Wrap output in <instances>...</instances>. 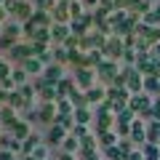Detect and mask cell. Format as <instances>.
Masks as SVG:
<instances>
[{
  "label": "cell",
  "instance_id": "obj_1",
  "mask_svg": "<svg viewBox=\"0 0 160 160\" xmlns=\"http://www.w3.org/2000/svg\"><path fill=\"white\" fill-rule=\"evenodd\" d=\"M123 78H126V88L136 96V93H142V88H144V78H142V72H139L136 67H126L123 69Z\"/></svg>",
  "mask_w": 160,
  "mask_h": 160
},
{
  "label": "cell",
  "instance_id": "obj_2",
  "mask_svg": "<svg viewBox=\"0 0 160 160\" xmlns=\"http://www.w3.org/2000/svg\"><path fill=\"white\" fill-rule=\"evenodd\" d=\"M96 75L104 80V83H109V86H115V80L120 78V72H118V64H115L112 59H104V62L96 67Z\"/></svg>",
  "mask_w": 160,
  "mask_h": 160
},
{
  "label": "cell",
  "instance_id": "obj_3",
  "mask_svg": "<svg viewBox=\"0 0 160 160\" xmlns=\"http://www.w3.org/2000/svg\"><path fill=\"white\" fill-rule=\"evenodd\" d=\"M8 56H11V62L24 64L27 59H32V56H35V48H32V43H16V46L8 51Z\"/></svg>",
  "mask_w": 160,
  "mask_h": 160
},
{
  "label": "cell",
  "instance_id": "obj_4",
  "mask_svg": "<svg viewBox=\"0 0 160 160\" xmlns=\"http://www.w3.org/2000/svg\"><path fill=\"white\" fill-rule=\"evenodd\" d=\"M35 3L32 0H19L16 6H13V11H11V16L13 19H19V22H29L32 19V13H35Z\"/></svg>",
  "mask_w": 160,
  "mask_h": 160
},
{
  "label": "cell",
  "instance_id": "obj_5",
  "mask_svg": "<svg viewBox=\"0 0 160 160\" xmlns=\"http://www.w3.org/2000/svg\"><path fill=\"white\" fill-rule=\"evenodd\" d=\"M91 24H93V13H86V16H80V19H72L69 32L78 35V38H86V32L91 29Z\"/></svg>",
  "mask_w": 160,
  "mask_h": 160
},
{
  "label": "cell",
  "instance_id": "obj_6",
  "mask_svg": "<svg viewBox=\"0 0 160 160\" xmlns=\"http://www.w3.org/2000/svg\"><path fill=\"white\" fill-rule=\"evenodd\" d=\"M123 51H126V43H123V38H109L107 40V46H104V53H107V59H118V56H123Z\"/></svg>",
  "mask_w": 160,
  "mask_h": 160
},
{
  "label": "cell",
  "instance_id": "obj_7",
  "mask_svg": "<svg viewBox=\"0 0 160 160\" xmlns=\"http://www.w3.org/2000/svg\"><path fill=\"white\" fill-rule=\"evenodd\" d=\"M75 83H78V86L83 88V91H88V88H93V83H96V75H93L88 67L75 69Z\"/></svg>",
  "mask_w": 160,
  "mask_h": 160
},
{
  "label": "cell",
  "instance_id": "obj_8",
  "mask_svg": "<svg viewBox=\"0 0 160 160\" xmlns=\"http://www.w3.org/2000/svg\"><path fill=\"white\" fill-rule=\"evenodd\" d=\"M128 109H131L133 115H142V112H147V109H152V102H149V96H144V93H136V96H131V102H128Z\"/></svg>",
  "mask_w": 160,
  "mask_h": 160
},
{
  "label": "cell",
  "instance_id": "obj_9",
  "mask_svg": "<svg viewBox=\"0 0 160 160\" xmlns=\"http://www.w3.org/2000/svg\"><path fill=\"white\" fill-rule=\"evenodd\" d=\"M75 86H78V83H75V78H62V80L56 83V93H59V99H69L75 91H78ZM59 99H56V102H59Z\"/></svg>",
  "mask_w": 160,
  "mask_h": 160
},
{
  "label": "cell",
  "instance_id": "obj_10",
  "mask_svg": "<svg viewBox=\"0 0 160 160\" xmlns=\"http://www.w3.org/2000/svg\"><path fill=\"white\" fill-rule=\"evenodd\" d=\"M8 133H11L13 139H19V142H24V139L32 136V131H29V123H27V120H16V123L8 128Z\"/></svg>",
  "mask_w": 160,
  "mask_h": 160
},
{
  "label": "cell",
  "instance_id": "obj_11",
  "mask_svg": "<svg viewBox=\"0 0 160 160\" xmlns=\"http://www.w3.org/2000/svg\"><path fill=\"white\" fill-rule=\"evenodd\" d=\"M51 38H53V46H64L69 40V27L67 24H53L51 27Z\"/></svg>",
  "mask_w": 160,
  "mask_h": 160
},
{
  "label": "cell",
  "instance_id": "obj_12",
  "mask_svg": "<svg viewBox=\"0 0 160 160\" xmlns=\"http://www.w3.org/2000/svg\"><path fill=\"white\" fill-rule=\"evenodd\" d=\"M56 118H59V109L53 107V102H48V104H40V120H43V123L53 126V123H56Z\"/></svg>",
  "mask_w": 160,
  "mask_h": 160
},
{
  "label": "cell",
  "instance_id": "obj_13",
  "mask_svg": "<svg viewBox=\"0 0 160 160\" xmlns=\"http://www.w3.org/2000/svg\"><path fill=\"white\" fill-rule=\"evenodd\" d=\"M62 78H64L62 64H46V69H43V80H48V83H53V86H56Z\"/></svg>",
  "mask_w": 160,
  "mask_h": 160
},
{
  "label": "cell",
  "instance_id": "obj_14",
  "mask_svg": "<svg viewBox=\"0 0 160 160\" xmlns=\"http://www.w3.org/2000/svg\"><path fill=\"white\" fill-rule=\"evenodd\" d=\"M67 136H69V133H67V128H62V126H56V123H53V126H51V131H48V144H53V147H56V144H62Z\"/></svg>",
  "mask_w": 160,
  "mask_h": 160
},
{
  "label": "cell",
  "instance_id": "obj_15",
  "mask_svg": "<svg viewBox=\"0 0 160 160\" xmlns=\"http://www.w3.org/2000/svg\"><path fill=\"white\" fill-rule=\"evenodd\" d=\"M32 22H35V27L46 29V27H51L53 16H51V11H38V8H35V13H32Z\"/></svg>",
  "mask_w": 160,
  "mask_h": 160
},
{
  "label": "cell",
  "instance_id": "obj_16",
  "mask_svg": "<svg viewBox=\"0 0 160 160\" xmlns=\"http://www.w3.org/2000/svg\"><path fill=\"white\" fill-rule=\"evenodd\" d=\"M13 123H16V109L13 107H0V126H6V128H11Z\"/></svg>",
  "mask_w": 160,
  "mask_h": 160
},
{
  "label": "cell",
  "instance_id": "obj_17",
  "mask_svg": "<svg viewBox=\"0 0 160 160\" xmlns=\"http://www.w3.org/2000/svg\"><path fill=\"white\" fill-rule=\"evenodd\" d=\"M147 139V126L142 120H133L131 123V142H144Z\"/></svg>",
  "mask_w": 160,
  "mask_h": 160
},
{
  "label": "cell",
  "instance_id": "obj_18",
  "mask_svg": "<svg viewBox=\"0 0 160 160\" xmlns=\"http://www.w3.org/2000/svg\"><path fill=\"white\" fill-rule=\"evenodd\" d=\"M6 104H8V107H13V109H22V107L27 109V107H29V102H27L19 91H8V102H6Z\"/></svg>",
  "mask_w": 160,
  "mask_h": 160
},
{
  "label": "cell",
  "instance_id": "obj_19",
  "mask_svg": "<svg viewBox=\"0 0 160 160\" xmlns=\"http://www.w3.org/2000/svg\"><path fill=\"white\" fill-rule=\"evenodd\" d=\"M51 16H53V24H67V22H72L69 19V6H56L51 11Z\"/></svg>",
  "mask_w": 160,
  "mask_h": 160
},
{
  "label": "cell",
  "instance_id": "obj_20",
  "mask_svg": "<svg viewBox=\"0 0 160 160\" xmlns=\"http://www.w3.org/2000/svg\"><path fill=\"white\" fill-rule=\"evenodd\" d=\"M22 67L27 69V75H40V72H43V69H46V64L40 62L38 56H32V59H27V62H24Z\"/></svg>",
  "mask_w": 160,
  "mask_h": 160
},
{
  "label": "cell",
  "instance_id": "obj_21",
  "mask_svg": "<svg viewBox=\"0 0 160 160\" xmlns=\"http://www.w3.org/2000/svg\"><path fill=\"white\" fill-rule=\"evenodd\" d=\"M78 149H80V139L69 133V136H67V139L62 142V152H69V155H75Z\"/></svg>",
  "mask_w": 160,
  "mask_h": 160
},
{
  "label": "cell",
  "instance_id": "obj_22",
  "mask_svg": "<svg viewBox=\"0 0 160 160\" xmlns=\"http://www.w3.org/2000/svg\"><path fill=\"white\" fill-rule=\"evenodd\" d=\"M147 139L152 144L160 142V120H149V126H147Z\"/></svg>",
  "mask_w": 160,
  "mask_h": 160
},
{
  "label": "cell",
  "instance_id": "obj_23",
  "mask_svg": "<svg viewBox=\"0 0 160 160\" xmlns=\"http://www.w3.org/2000/svg\"><path fill=\"white\" fill-rule=\"evenodd\" d=\"M142 155H144V160H160V149H158V144H144L142 147Z\"/></svg>",
  "mask_w": 160,
  "mask_h": 160
},
{
  "label": "cell",
  "instance_id": "obj_24",
  "mask_svg": "<svg viewBox=\"0 0 160 160\" xmlns=\"http://www.w3.org/2000/svg\"><path fill=\"white\" fill-rule=\"evenodd\" d=\"M86 96H88V104H93V102H104V96H107V91H104V88H88L86 91Z\"/></svg>",
  "mask_w": 160,
  "mask_h": 160
},
{
  "label": "cell",
  "instance_id": "obj_25",
  "mask_svg": "<svg viewBox=\"0 0 160 160\" xmlns=\"http://www.w3.org/2000/svg\"><path fill=\"white\" fill-rule=\"evenodd\" d=\"M38 144H40V136H38V133H32L29 139H24V149H22V155H32L35 149H38Z\"/></svg>",
  "mask_w": 160,
  "mask_h": 160
},
{
  "label": "cell",
  "instance_id": "obj_26",
  "mask_svg": "<svg viewBox=\"0 0 160 160\" xmlns=\"http://www.w3.org/2000/svg\"><path fill=\"white\" fill-rule=\"evenodd\" d=\"M69 102H72V107H75V109L88 107V96H86V93H80V91H75L72 96H69Z\"/></svg>",
  "mask_w": 160,
  "mask_h": 160
},
{
  "label": "cell",
  "instance_id": "obj_27",
  "mask_svg": "<svg viewBox=\"0 0 160 160\" xmlns=\"http://www.w3.org/2000/svg\"><path fill=\"white\" fill-rule=\"evenodd\" d=\"M99 139H102L104 149H107V147H118V133H115V131H104V133H99Z\"/></svg>",
  "mask_w": 160,
  "mask_h": 160
},
{
  "label": "cell",
  "instance_id": "obj_28",
  "mask_svg": "<svg viewBox=\"0 0 160 160\" xmlns=\"http://www.w3.org/2000/svg\"><path fill=\"white\" fill-rule=\"evenodd\" d=\"M53 59H56V64H67L69 62V51L64 46H53Z\"/></svg>",
  "mask_w": 160,
  "mask_h": 160
},
{
  "label": "cell",
  "instance_id": "obj_29",
  "mask_svg": "<svg viewBox=\"0 0 160 160\" xmlns=\"http://www.w3.org/2000/svg\"><path fill=\"white\" fill-rule=\"evenodd\" d=\"M11 78H13V83H16V88L24 86V83H27V69H24V67H13Z\"/></svg>",
  "mask_w": 160,
  "mask_h": 160
},
{
  "label": "cell",
  "instance_id": "obj_30",
  "mask_svg": "<svg viewBox=\"0 0 160 160\" xmlns=\"http://www.w3.org/2000/svg\"><path fill=\"white\" fill-rule=\"evenodd\" d=\"M88 120H91V109H88V107L75 109V123H80V126H88Z\"/></svg>",
  "mask_w": 160,
  "mask_h": 160
},
{
  "label": "cell",
  "instance_id": "obj_31",
  "mask_svg": "<svg viewBox=\"0 0 160 160\" xmlns=\"http://www.w3.org/2000/svg\"><path fill=\"white\" fill-rule=\"evenodd\" d=\"M56 126L72 131V128H75V115H59V118H56Z\"/></svg>",
  "mask_w": 160,
  "mask_h": 160
},
{
  "label": "cell",
  "instance_id": "obj_32",
  "mask_svg": "<svg viewBox=\"0 0 160 160\" xmlns=\"http://www.w3.org/2000/svg\"><path fill=\"white\" fill-rule=\"evenodd\" d=\"M118 149H120V155H123L126 160H128V155H131V152H136V149H133V142H131V139H123V142H118Z\"/></svg>",
  "mask_w": 160,
  "mask_h": 160
},
{
  "label": "cell",
  "instance_id": "obj_33",
  "mask_svg": "<svg viewBox=\"0 0 160 160\" xmlns=\"http://www.w3.org/2000/svg\"><path fill=\"white\" fill-rule=\"evenodd\" d=\"M35 3V8H38V11H53V8L59 6L56 0H32Z\"/></svg>",
  "mask_w": 160,
  "mask_h": 160
},
{
  "label": "cell",
  "instance_id": "obj_34",
  "mask_svg": "<svg viewBox=\"0 0 160 160\" xmlns=\"http://www.w3.org/2000/svg\"><path fill=\"white\" fill-rule=\"evenodd\" d=\"M144 88L149 93H160V78H144Z\"/></svg>",
  "mask_w": 160,
  "mask_h": 160
},
{
  "label": "cell",
  "instance_id": "obj_35",
  "mask_svg": "<svg viewBox=\"0 0 160 160\" xmlns=\"http://www.w3.org/2000/svg\"><path fill=\"white\" fill-rule=\"evenodd\" d=\"M16 91H19V93H22V96H24V99L29 102V99H32L35 93H38V88H35V86H29V83H24V86H19Z\"/></svg>",
  "mask_w": 160,
  "mask_h": 160
},
{
  "label": "cell",
  "instance_id": "obj_36",
  "mask_svg": "<svg viewBox=\"0 0 160 160\" xmlns=\"http://www.w3.org/2000/svg\"><path fill=\"white\" fill-rule=\"evenodd\" d=\"M56 109H59V115H69V112H72V102H69V99H59V102H56Z\"/></svg>",
  "mask_w": 160,
  "mask_h": 160
},
{
  "label": "cell",
  "instance_id": "obj_37",
  "mask_svg": "<svg viewBox=\"0 0 160 160\" xmlns=\"http://www.w3.org/2000/svg\"><path fill=\"white\" fill-rule=\"evenodd\" d=\"M19 32H22V27L19 24H3V35H8V38H19Z\"/></svg>",
  "mask_w": 160,
  "mask_h": 160
},
{
  "label": "cell",
  "instance_id": "obj_38",
  "mask_svg": "<svg viewBox=\"0 0 160 160\" xmlns=\"http://www.w3.org/2000/svg\"><path fill=\"white\" fill-rule=\"evenodd\" d=\"M16 46V38H8V35H0V51H11Z\"/></svg>",
  "mask_w": 160,
  "mask_h": 160
},
{
  "label": "cell",
  "instance_id": "obj_39",
  "mask_svg": "<svg viewBox=\"0 0 160 160\" xmlns=\"http://www.w3.org/2000/svg\"><path fill=\"white\" fill-rule=\"evenodd\" d=\"M11 72H13V64H8V62L0 59V83H3L6 78H11Z\"/></svg>",
  "mask_w": 160,
  "mask_h": 160
},
{
  "label": "cell",
  "instance_id": "obj_40",
  "mask_svg": "<svg viewBox=\"0 0 160 160\" xmlns=\"http://www.w3.org/2000/svg\"><path fill=\"white\" fill-rule=\"evenodd\" d=\"M72 136H78V139H86V136H88V126H80V123H75V128H72Z\"/></svg>",
  "mask_w": 160,
  "mask_h": 160
},
{
  "label": "cell",
  "instance_id": "obj_41",
  "mask_svg": "<svg viewBox=\"0 0 160 160\" xmlns=\"http://www.w3.org/2000/svg\"><path fill=\"white\" fill-rule=\"evenodd\" d=\"M11 144H13L11 133H0V149H11Z\"/></svg>",
  "mask_w": 160,
  "mask_h": 160
},
{
  "label": "cell",
  "instance_id": "obj_42",
  "mask_svg": "<svg viewBox=\"0 0 160 160\" xmlns=\"http://www.w3.org/2000/svg\"><path fill=\"white\" fill-rule=\"evenodd\" d=\"M93 147H96V139H93V136L80 139V149H93Z\"/></svg>",
  "mask_w": 160,
  "mask_h": 160
},
{
  "label": "cell",
  "instance_id": "obj_43",
  "mask_svg": "<svg viewBox=\"0 0 160 160\" xmlns=\"http://www.w3.org/2000/svg\"><path fill=\"white\" fill-rule=\"evenodd\" d=\"M80 13H83V6H80L78 0H75L72 6H69V16H72V19H80Z\"/></svg>",
  "mask_w": 160,
  "mask_h": 160
},
{
  "label": "cell",
  "instance_id": "obj_44",
  "mask_svg": "<svg viewBox=\"0 0 160 160\" xmlns=\"http://www.w3.org/2000/svg\"><path fill=\"white\" fill-rule=\"evenodd\" d=\"M38 29H40V27H35V22H32V19H29V22H24V32H27L29 38H35V32H38Z\"/></svg>",
  "mask_w": 160,
  "mask_h": 160
},
{
  "label": "cell",
  "instance_id": "obj_45",
  "mask_svg": "<svg viewBox=\"0 0 160 160\" xmlns=\"http://www.w3.org/2000/svg\"><path fill=\"white\" fill-rule=\"evenodd\" d=\"M131 3H133V0H115V8H120V11H128V8H131Z\"/></svg>",
  "mask_w": 160,
  "mask_h": 160
},
{
  "label": "cell",
  "instance_id": "obj_46",
  "mask_svg": "<svg viewBox=\"0 0 160 160\" xmlns=\"http://www.w3.org/2000/svg\"><path fill=\"white\" fill-rule=\"evenodd\" d=\"M32 158H38V160L48 158V149H46V147H38V149H35V152H32Z\"/></svg>",
  "mask_w": 160,
  "mask_h": 160
},
{
  "label": "cell",
  "instance_id": "obj_47",
  "mask_svg": "<svg viewBox=\"0 0 160 160\" xmlns=\"http://www.w3.org/2000/svg\"><path fill=\"white\" fill-rule=\"evenodd\" d=\"M152 118L160 120V99H155V102H152Z\"/></svg>",
  "mask_w": 160,
  "mask_h": 160
},
{
  "label": "cell",
  "instance_id": "obj_48",
  "mask_svg": "<svg viewBox=\"0 0 160 160\" xmlns=\"http://www.w3.org/2000/svg\"><path fill=\"white\" fill-rule=\"evenodd\" d=\"M6 102H8V91L0 88V107H6Z\"/></svg>",
  "mask_w": 160,
  "mask_h": 160
},
{
  "label": "cell",
  "instance_id": "obj_49",
  "mask_svg": "<svg viewBox=\"0 0 160 160\" xmlns=\"http://www.w3.org/2000/svg\"><path fill=\"white\" fill-rule=\"evenodd\" d=\"M128 160H144V155H142V149H139V152H131V155H128Z\"/></svg>",
  "mask_w": 160,
  "mask_h": 160
},
{
  "label": "cell",
  "instance_id": "obj_50",
  "mask_svg": "<svg viewBox=\"0 0 160 160\" xmlns=\"http://www.w3.org/2000/svg\"><path fill=\"white\" fill-rule=\"evenodd\" d=\"M6 19H8V11H6V6L0 3V22H6Z\"/></svg>",
  "mask_w": 160,
  "mask_h": 160
},
{
  "label": "cell",
  "instance_id": "obj_51",
  "mask_svg": "<svg viewBox=\"0 0 160 160\" xmlns=\"http://www.w3.org/2000/svg\"><path fill=\"white\" fill-rule=\"evenodd\" d=\"M152 56H155V59L160 56V43H155V46H152Z\"/></svg>",
  "mask_w": 160,
  "mask_h": 160
},
{
  "label": "cell",
  "instance_id": "obj_52",
  "mask_svg": "<svg viewBox=\"0 0 160 160\" xmlns=\"http://www.w3.org/2000/svg\"><path fill=\"white\" fill-rule=\"evenodd\" d=\"M83 3H86V6H96V8H99V3H102V0H83Z\"/></svg>",
  "mask_w": 160,
  "mask_h": 160
},
{
  "label": "cell",
  "instance_id": "obj_53",
  "mask_svg": "<svg viewBox=\"0 0 160 160\" xmlns=\"http://www.w3.org/2000/svg\"><path fill=\"white\" fill-rule=\"evenodd\" d=\"M59 160H75V158H72L69 152H64V155H59Z\"/></svg>",
  "mask_w": 160,
  "mask_h": 160
},
{
  "label": "cell",
  "instance_id": "obj_54",
  "mask_svg": "<svg viewBox=\"0 0 160 160\" xmlns=\"http://www.w3.org/2000/svg\"><path fill=\"white\" fill-rule=\"evenodd\" d=\"M56 3H59V6H72L75 0H56Z\"/></svg>",
  "mask_w": 160,
  "mask_h": 160
},
{
  "label": "cell",
  "instance_id": "obj_55",
  "mask_svg": "<svg viewBox=\"0 0 160 160\" xmlns=\"http://www.w3.org/2000/svg\"><path fill=\"white\" fill-rule=\"evenodd\" d=\"M0 35H3V24H0Z\"/></svg>",
  "mask_w": 160,
  "mask_h": 160
},
{
  "label": "cell",
  "instance_id": "obj_56",
  "mask_svg": "<svg viewBox=\"0 0 160 160\" xmlns=\"http://www.w3.org/2000/svg\"><path fill=\"white\" fill-rule=\"evenodd\" d=\"M147 3H152V0H147Z\"/></svg>",
  "mask_w": 160,
  "mask_h": 160
},
{
  "label": "cell",
  "instance_id": "obj_57",
  "mask_svg": "<svg viewBox=\"0 0 160 160\" xmlns=\"http://www.w3.org/2000/svg\"><path fill=\"white\" fill-rule=\"evenodd\" d=\"M99 160H102V158H99Z\"/></svg>",
  "mask_w": 160,
  "mask_h": 160
}]
</instances>
